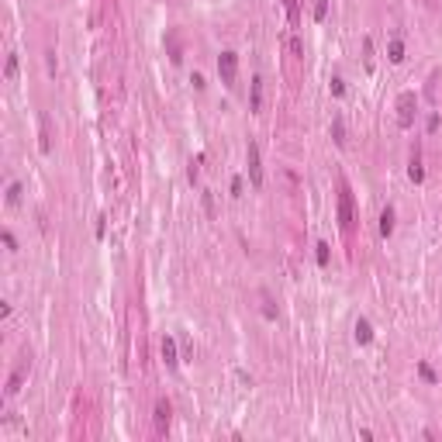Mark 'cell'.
Masks as SVG:
<instances>
[{"label":"cell","instance_id":"obj_3","mask_svg":"<svg viewBox=\"0 0 442 442\" xmlns=\"http://www.w3.org/2000/svg\"><path fill=\"white\" fill-rule=\"evenodd\" d=\"M246 155H249V183L259 190V187H263V163H259V145H256V142H249V152H246Z\"/></svg>","mask_w":442,"mask_h":442},{"label":"cell","instance_id":"obj_15","mask_svg":"<svg viewBox=\"0 0 442 442\" xmlns=\"http://www.w3.org/2000/svg\"><path fill=\"white\" fill-rule=\"evenodd\" d=\"M14 73H18V52H11L7 56V66H4V76L7 79H14Z\"/></svg>","mask_w":442,"mask_h":442},{"label":"cell","instance_id":"obj_13","mask_svg":"<svg viewBox=\"0 0 442 442\" xmlns=\"http://www.w3.org/2000/svg\"><path fill=\"white\" fill-rule=\"evenodd\" d=\"M7 204H11V208L21 204V183H11V187H7Z\"/></svg>","mask_w":442,"mask_h":442},{"label":"cell","instance_id":"obj_14","mask_svg":"<svg viewBox=\"0 0 442 442\" xmlns=\"http://www.w3.org/2000/svg\"><path fill=\"white\" fill-rule=\"evenodd\" d=\"M314 249H318V252H314V256H318V266H328V242H318Z\"/></svg>","mask_w":442,"mask_h":442},{"label":"cell","instance_id":"obj_6","mask_svg":"<svg viewBox=\"0 0 442 442\" xmlns=\"http://www.w3.org/2000/svg\"><path fill=\"white\" fill-rule=\"evenodd\" d=\"M155 428L159 432L170 428V404H166V401H159V404H155Z\"/></svg>","mask_w":442,"mask_h":442},{"label":"cell","instance_id":"obj_10","mask_svg":"<svg viewBox=\"0 0 442 442\" xmlns=\"http://www.w3.org/2000/svg\"><path fill=\"white\" fill-rule=\"evenodd\" d=\"M332 138H335V145H346V121H342V114L332 117Z\"/></svg>","mask_w":442,"mask_h":442},{"label":"cell","instance_id":"obj_17","mask_svg":"<svg viewBox=\"0 0 442 442\" xmlns=\"http://www.w3.org/2000/svg\"><path fill=\"white\" fill-rule=\"evenodd\" d=\"M325 14H328V0H318L314 4V21H325Z\"/></svg>","mask_w":442,"mask_h":442},{"label":"cell","instance_id":"obj_12","mask_svg":"<svg viewBox=\"0 0 442 442\" xmlns=\"http://www.w3.org/2000/svg\"><path fill=\"white\" fill-rule=\"evenodd\" d=\"M408 176H411L415 183H422V180H425V170H422V159H418V152L411 155V170H408Z\"/></svg>","mask_w":442,"mask_h":442},{"label":"cell","instance_id":"obj_20","mask_svg":"<svg viewBox=\"0 0 442 442\" xmlns=\"http://www.w3.org/2000/svg\"><path fill=\"white\" fill-rule=\"evenodd\" d=\"M231 197H242V180H238V176L231 180Z\"/></svg>","mask_w":442,"mask_h":442},{"label":"cell","instance_id":"obj_8","mask_svg":"<svg viewBox=\"0 0 442 442\" xmlns=\"http://www.w3.org/2000/svg\"><path fill=\"white\" fill-rule=\"evenodd\" d=\"M380 235H384V238L394 235V208H384V211H380Z\"/></svg>","mask_w":442,"mask_h":442},{"label":"cell","instance_id":"obj_18","mask_svg":"<svg viewBox=\"0 0 442 442\" xmlns=\"http://www.w3.org/2000/svg\"><path fill=\"white\" fill-rule=\"evenodd\" d=\"M21 380H24V373H14V377L7 380V394H18V390H21Z\"/></svg>","mask_w":442,"mask_h":442},{"label":"cell","instance_id":"obj_9","mask_svg":"<svg viewBox=\"0 0 442 442\" xmlns=\"http://www.w3.org/2000/svg\"><path fill=\"white\" fill-rule=\"evenodd\" d=\"M370 339H373V328H370V321H366V318H359V321H356V342H359V346H366Z\"/></svg>","mask_w":442,"mask_h":442},{"label":"cell","instance_id":"obj_19","mask_svg":"<svg viewBox=\"0 0 442 442\" xmlns=\"http://www.w3.org/2000/svg\"><path fill=\"white\" fill-rule=\"evenodd\" d=\"M332 94H335V97H342V94H346V83H342V79H339V76L332 79Z\"/></svg>","mask_w":442,"mask_h":442},{"label":"cell","instance_id":"obj_2","mask_svg":"<svg viewBox=\"0 0 442 442\" xmlns=\"http://www.w3.org/2000/svg\"><path fill=\"white\" fill-rule=\"evenodd\" d=\"M218 73H221V83H235V73H238V56L235 52H221L218 56Z\"/></svg>","mask_w":442,"mask_h":442},{"label":"cell","instance_id":"obj_1","mask_svg":"<svg viewBox=\"0 0 442 442\" xmlns=\"http://www.w3.org/2000/svg\"><path fill=\"white\" fill-rule=\"evenodd\" d=\"M339 225L342 231H352V190L346 180L339 183Z\"/></svg>","mask_w":442,"mask_h":442},{"label":"cell","instance_id":"obj_16","mask_svg":"<svg viewBox=\"0 0 442 442\" xmlns=\"http://www.w3.org/2000/svg\"><path fill=\"white\" fill-rule=\"evenodd\" d=\"M418 373H422V377H425L428 384H439V377H435V370H432L428 363H418Z\"/></svg>","mask_w":442,"mask_h":442},{"label":"cell","instance_id":"obj_23","mask_svg":"<svg viewBox=\"0 0 442 442\" xmlns=\"http://www.w3.org/2000/svg\"><path fill=\"white\" fill-rule=\"evenodd\" d=\"M197 163H200V159H197ZM197 163H190V170H187V173H190V183H197V173H200V170H197Z\"/></svg>","mask_w":442,"mask_h":442},{"label":"cell","instance_id":"obj_22","mask_svg":"<svg viewBox=\"0 0 442 442\" xmlns=\"http://www.w3.org/2000/svg\"><path fill=\"white\" fill-rule=\"evenodd\" d=\"M287 11H290V21L297 24V0H287Z\"/></svg>","mask_w":442,"mask_h":442},{"label":"cell","instance_id":"obj_5","mask_svg":"<svg viewBox=\"0 0 442 442\" xmlns=\"http://www.w3.org/2000/svg\"><path fill=\"white\" fill-rule=\"evenodd\" d=\"M411 107H415V97L404 94V97H401V117H397V125H401V128H411V121H415Z\"/></svg>","mask_w":442,"mask_h":442},{"label":"cell","instance_id":"obj_11","mask_svg":"<svg viewBox=\"0 0 442 442\" xmlns=\"http://www.w3.org/2000/svg\"><path fill=\"white\" fill-rule=\"evenodd\" d=\"M387 59H390V62H404V42H401V38H390Z\"/></svg>","mask_w":442,"mask_h":442},{"label":"cell","instance_id":"obj_21","mask_svg":"<svg viewBox=\"0 0 442 442\" xmlns=\"http://www.w3.org/2000/svg\"><path fill=\"white\" fill-rule=\"evenodd\" d=\"M4 242H7L11 252H18V242H14V235H11V231H4Z\"/></svg>","mask_w":442,"mask_h":442},{"label":"cell","instance_id":"obj_7","mask_svg":"<svg viewBox=\"0 0 442 442\" xmlns=\"http://www.w3.org/2000/svg\"><path fill=\"white\" fill-rule=\"evenodd\" d=\"M163 359H166V366H170V370H176V363H180V359H176V342H173L170 335L163 339Z\"/></svg>","mask_w":442,"mask_h":442},{"label":"cell","instance_id":"obj_4","mask_svg":"<svg viewBox=\"0 0 442 442\" xmlns=\"http://www.w3.org/2000/svg\"><path fill=\"white\" fill-rule=\"evenodd\" d=\"M249 111H252V114L263 111V76H252V87H249Z\"/></svg>","mask_w":442,"mask_h":442}]
</instances>
